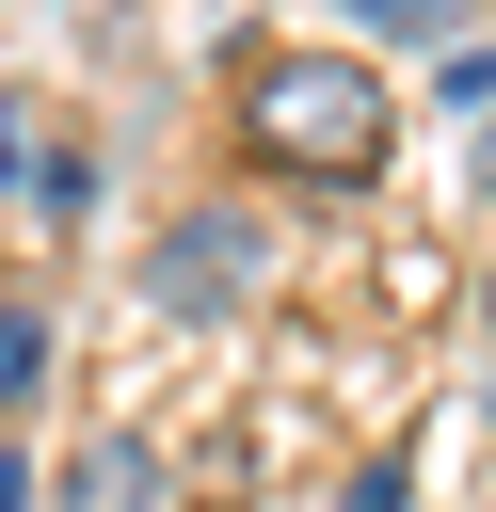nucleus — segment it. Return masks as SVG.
Wrapping results in <instances>:
<instances>
[{
  "label": "nucleus",
  "mask_w": 496,
  "mask_h": 512,
  "mask_svg": "<svg viewBox=\"0 0 496 512\" xmlns=\"http://www.w3.org/2000/svg\"><path fill=\"white\" fill-rule=\"evenodd\" d=\"M240 144L288 160V176H368L400 144V96L352 64V48H256L240 64Z\"/></svg>",
  "instance_id": "nucleus-1"
},
{
  "label": "nucleus",
  "mask_w": 496,
  "mask_h": 512,
  "mask_svg": "<svg viewBox=\"0 0 496 512\" xmlns=\"http://www.w3.org/2000/svg\"><path fill=\"white\" fill-rule=\"evenodd\" d=\"M144 288H160V320H224V304L256 288V224H240V208H176V224L144 240Z\"/></svg>",
  "instance_id": "nucleus-2"
},
{
  "label": "nucleus",
  "mask_w": 496,
  "mask_h": 512,
  "mask_svg": "<svg viewBox=\"0 0 496 512\" xmlns=\"http://www.w3.org/2000/svg\"><path fill=\"white\" fill-rule=\"evenodd\" d=\"M48 512H160V448H144V432H96V448H64Z\"/></svg>",
  "instance_id": "nucleus-3"
},
{
  "label": "nucleus",
  "mask_w": 496,
  "mask_h": 512,
  "mask_svg": "<svg viewBox=\"0 0 496 512\" xmlns=\"http://www.w3.org/2000/svg\"><path fill=\"white\" fill-rule=\"evenodd\" d=\"M32 384H48V320H32V304H0V416H16Z\"/></svg>",
  "instance_id": "nucleus-4"
},
{
  "label": "nucleus",
  "mask_w": 496,
  "mask_h": 512,
  "mask_svg": "<svg viewBox=\"0 0 496 512\" xmlns=\"http://www.w3.org/2000/svg\"><path fill=\"white\" fill-rule=\"evenodd\" d=\"M336 16H352V32H400V48H432V32L464 16V0H336Z\"/></svg>",
  "instance_id": "nucleus-5"
},
{
  "label": "nucleus",
  "mask_w": 496,
  "mask_h": 512,
  "mask_svg": "<svg viewBox=\"0 0 496 512\" xmlns=\"http://www.w3.org/2000/svg\"><path fill=\"white\" fill-rule=\"evenodd\" d=\"M32 176H48V160H32V96L0 80V192H32Z\"/></svg>",
  "instance_id": "nucleus-6"
},
{
  "label": "nucleus",
  "mask_w": 496,
  "mask_h": 512,
  "mask_svg": "<svg viewBox=\"0 0 496 512\" xmlns=\"http://www.w3.org/2000/svg\"><path fill=\"white\" fill-rule=\"evenodd\" d=\"M0 512H32V480H16V448H0Z\"/></svg>",
  "instance_id": "nucleus-7"
},
{
  "label": "nucleus",
  "mask_w": 496,
  "mask_h": 512,
  "mask_svg": "<svg viewBox=\"0 0 496 512\" xmlns=\"http://www.w3.org/2000/svg\"><path fill=\"white\" fill-rule=\"evenodd\" d=\"M480 192H496V112H480Z\"/></svg>",
  "instance_id": "nucleus-8"
},
{
  "label": "nucleus",
  "mask_w": 496,
  "mask_h": 512,
  "mask_svg": "<svg viewBox=\"0 0 496 512\" xmlns=\"http://www.w3.org/2000/svg\"><path fill=\"white\" fill-rule=\"evenodd\" d=\"M480 320H496V272H480Z\"/></svg>",
  "instance_id": "nucleus-9"
}]
</instances>
